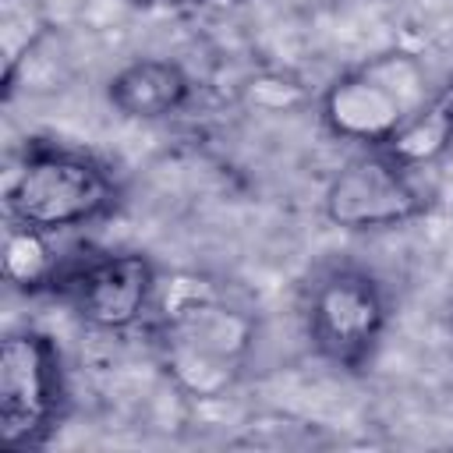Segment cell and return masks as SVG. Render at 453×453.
<instances>
[{
    "label": "cell",
    "mask_w": 453,
    "mask_h": 453,
    "mask_svg": "<svg viewBox=\"0 0 453 453\" xmlns=\"http://www.w3.org/2000/svg\"><path fill=\"white\" fill-rule=\"evenodd\" d=\"M149 333L173 386L198 400L223 396L241 379L255 347L251 311L195 280L159 287Z\"/></svg>",
    "instance_id": "1"
},
{
    "label": "cell",
    "mask_w": 453,
    "mask_h": 453,
    "mask_svg": "<svg viewBox=\"0 0 453 453\" xmlns=\"http://www.w3.org/2000/svg\"><path fill=\"white\" fill-rule=\"evenodd\" d=\"M120 202L113 170L92 152L28 138L4 188L7 223L42 234H67L106 219Z\"/></svg>",
    "instance_id": "2"
},
{
    "label": "cell",
    "mask_w": 453,
    "mask_h": 453,
    "mask_svg": "<svg viewBox=\"0 0 453 453\" xmlns=\"http://www.w3.org/2000/svg\"><path fill=\"white\" fill-rule=\"evenodd\" d=\"M428 96L421 60L407 50H389L343 71L322 92L319 113L336 138L372 149L386 145L428 103Z\"/></svg>",
    "instance_id": "3"
},
{
    "label": "cell",
    "mask_w": 453,
    "mask_h": 453,
    "mask_svg": "<svg viewBox=\"0 0 453 453\" xmlns=\"http://www.w3.org/2000/svg\"><path fill=\"white\" fill-rule=\"evenodd\" d=\"M389 329V297L375 273L354 262L326 265L304 294V333L311 350L340 372H365Z\"/></svg>",
    "instance_id": "4"
},
{
    "label": "cell",
    "mask_w": 453,
    "mask_h": 453,
    "mask_svg": "<svg viewBox=\"0 0 453 453\" xmlns=\"http://www.w3.org/2000/svg\"><path fill=\"white\" fill-rule=\"evenodd\" d=\"M159 287V269L142 251L78 248L64 255L46 297H57L96 333H131L149 326Z\"/></svg>",
    "instance_id": "5"
},
{
    "label": "cell",
    "mask_w": 453,
    "mask_h": 453,
    "mask_svg": "<svg viewBox=\"0 0 453 453\" xmlns=\"http://www.w3.org/2000/svg\"><path fill=\"white\" fill-rule=\"evenodd\" d=\"M67 414L60 343L42 329H11L0 343V442L11 453L42 449Z\"/></svg>",
    "instance_id": "6"
},
{
    "label": "cell",
    "mask_w": 453,
    "mask_h": 453,
    "mask_svg": "<svg viewBox=\"0 0 453 453\" xmlns=\"http://www.w3.org/2000/svg\"><path fill=\"white\" fill-rule=\"evenodd\" d=\"M428 205H432V195L421 180V170L400 163L379 145L350 156L333 173L322 195L326 219L350 234L407 226L421 219Z\"/></svg>",
    "instance_id": "7"
},
{
    "label": "cell",
    "mask_w": 453,
    "mask_h": 453,
    "mask_svg": "<svg viewBox=\"0 0 453 453\" xmlns=\"http://www.w3.org/2000/svg\"><path fill=\"white\" fill-rule=\"evenodd\" d=\"M191 96H195L191 74L170 57H134L106 85L110 106L131 120L177 117L180 110H188Z\"/></svg>",
    "instance_id": "8"
},
{
    "label": "cell",
    "mask_w": 453,
    "mask_h": 453,
    "mask_svg": "<svg viewBox=\"0 0 453 453\" xmlns=\"http://www.w3.org/2000/svg\"><path fill=\"white\" fill-rule=\"evenodd\" d=\"M379 149H386L389 156H396L414 170H425L446 149H453V78L439 85L428 96V103Z\"/></svg>",
    "instance_id": "9"
},
{
    "label": "cell",
    "mask_w": 453,
    "mask_h": 453,
    "mask_svg": "<svg viewBox=\"0 0 453 453\" xmlns=\"http://www.w3.org/2000/svg\"><path fill=\"white\" fill-rule=\"evenodd\" d=\"M64 262V251L53 248V234L7 223L4 230V276L14 290L28 297H46L57 269Z\"/></svg>",
    "instance_id": "10"
},
{
    "label": "cell",
    "mask_w": 453,
    "mask_h": 453,
    "mask_svg": "<svg viewBox=\"0 0 453 453\" xmlns=\"http://www.w3.org/2000/svg\"><path fill=\"white\" fill-rule=\"evenodd\" d=\"M163 4H202V0H163Z\"/></svg>",
    "instance_id": "11"
}]
</instances>
